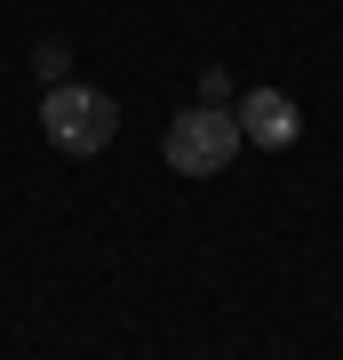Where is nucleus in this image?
Masks as SVG:
<instances>
[{
  "label": "nucleus",
  "mask_w": 343,
  "mask_h": 360,
  "mask_svg": "<svg viewBox=\"0 0 343 360\" xmlns=\"http://www.w3.org/2000/svg\"><path fill=\"white\" fill-rule=\"evenodd\" d=\"M240 144H248V136H240V112H231V104H216V96H200L191 112H176V120H168L160 160L176 168V176H224Z\"/></svg>",
  "instance_id": "1"
},
{
  "label": "nucleus",
  "mask_w": 343,
  "mask_h": 360,
  "mask_svg": "<svg viewBox=\"0 0 343 360\" xmlns=\"http://www.w3.org/2000/svg\"><path fill=\"white\" fill-rule=\"evenodd\" d=\"M40 129H48L56 153H104V144L120 136V104L88 89V80H48V96H40Z\"/></svg>",
  "instance_id": "2"
},
{
  "label": "nucleus",
  "mask_w": 343,
  "mask_h": 360,
  "mask_svg": "<svg viewBox=\"0 0 343 360\" xmlns=\"http://www.w3.org/2000/svg\"><path fill=\"white\" fill-rule=\"evenodd\" d=\"M231 112H240V136H248V144H264V153L295 144V129H304V112H295L280 89H255V96H240V104H231Z\"/></svg>",
  "instance_id": "3"
},
{
  "label": "nucleus",
  "mask_w": 343,
  "mask_h": 360,
  "mask_svg": "<svg viewBox=\"0 0 343 360\" xmlns=\"http://www.w3.org/2000/svg\"><path fill=\"white\" fill-rule=\"evenodd\" d=\"M64 65H72V56H64V40H40V72H48V80H64Z\"/></svg>",
  "instance_id": "4"
}]
</instances>
